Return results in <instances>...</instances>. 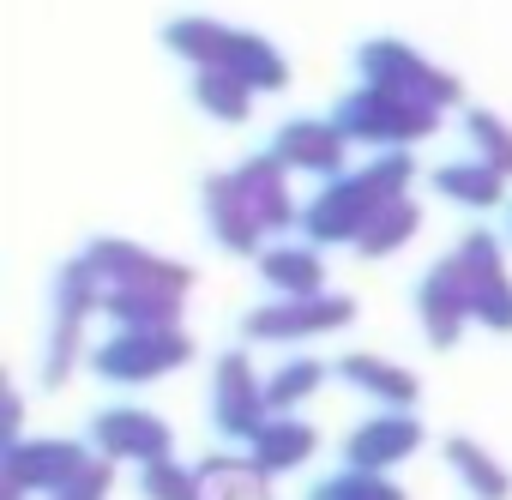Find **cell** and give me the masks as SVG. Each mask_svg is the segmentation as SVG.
<instances>
[{
	"mask_svg": "<svg viewBox=\"0 0 512 500\" xmlns=\"http://www.w3.org/2000/svg\"><path fill=\"white\" fill-rule=\"evenodd\" d=\"M416 181V157L410 151H380L368 169H344L338 181H326L302 217V235L314 247H332V241H350L374 223V211H386L392 199H404Z\"/></svg>",
	"mask_w": 512,
	"mask_h": 500,
	"instance_id": "6da1fadb",
	"label": "cell"
},
{
	"mask_svg": "<svg viewBox=\"0 0 512 500\" xmlns=\"http://www.w3.org/2000/svg\"><path fill=\"white\" fill-rule=\"evenodd\" d=\"M103 314V278L91 272V260H67L49 284V350H43V380L49 386H67L79 362H91V344H85V326Z\"/></svg>",
	"mask_w": 512,
	"mask_h": 500,
	"instance_id": "7a4b0ae2",
	"label": "cell"
},
{
	"mask_svg": "<svg viewBox=\"0 0 512 500\" xmlns=\"http://www.w3.org/2000/svg\"><path fill=\"white\" fill-rule=\"evenodd\" d=\"M446 109L434 103H416V97H398V91H380V85H356L338 97L332 121L344 127L350 145H374V151H410L422 139H434Z\"/></svg>",
	"mask_w": 512,
	"mask_h": 500,
	"instance_id": "3957f363",
	"label": "cell"
},
{
	"mask_svg": "<svg viewBox=\"0 0 512 500\" xmlns=\"http://www.w3.org/2000/svg\"><path fill=\"white\" fill-rule=\"evenodd\" d=\"M193 362V338L181 326H115V338L91 344V374L109 380V386H151V380H169Z\"/></svg>",
	"mask_w": 512,
	"mask_h": 500,
	"instance_id": "277c9868",
	"label": "cell"
},
{
	"mask_svg": "<svg viewBox=\"0 0 512 500\" xmlns=\"http://www.w3.org/2000/svg\"><path fill=\"white\" fill-rule=\"evenodd\" d=\"M356 73H362V85H380V91H398V97H416V103H434V109H458V103H464L458 73L422 61V55H416L410 43H398V37L362 43V49H356Z\"/></svg>",
	"mask_w": 512,
	"mask_h": 500,
	"instance_id": "5b68a950",
	"label": "cell"
},
{
	"mask_svg": "<svg viewBox=\"0 0 512 500\" xmlns=\"http://www.w3.org/2000/svg\"><path fill=\"white\" fill-rule=\"evenodd\" d=\"M91 464H97L91 440H19V446H0V488H25L49 500Z\"/></svg>",
	"mask_w": 512,
	"mask_h": 500,
	"instance_id": "8992f818",
	"label": "cell"
},
{
	"mask_svg": "<svg viewBox=\"0 0 512 500\" xmlns=\"http://www.w3.org/2000/svg\"><path fill=\"white\" fill-rule=\"evenodd\" d=\"M356 320V302L350 296H278L266 308H253L241 320V332L253 344H290V338H326V332H344Z\"/></svg>",
	"mask_w": 512,
	"mask_h": 500,
	"instance_id": "52a82bcc",
	"label": "cell"
},
{
	"mask_svg": "<svg viewBox=\"0 0 512 500\" xmlns=\"http://www.w3.org/2000/svg\"><path fill=\"white\" fill-rule=\"evenodd\" d=\"M211 422L223 440H253L266 422H272V398H266V380L253 374V362L241 350H223L217 356V380H211Z\"/></svg>",
	"mask_w": 512,
	"mask_h": 500,
	"instance_id": "ba28073f",
	"label": "cell"
},
{
	"mask_svg": "<svg viewBox=\"0 0 512 500\" xmlns=\"http://www.w3.org/2000/svg\"><path fill=\"white\" fill-rule=\"evenodd\" d=\"M452 254L464 260V278H470V320H482V332H512V272H506L500 235L470 229Z\"/></svg>",
	"mask_w": 512,
	"mask_h": 500,
	"instance_id": "9c48e42d",
	"label": "cell"
},
{
	"mask_svg": "<svg viewBox=\"0 0 512 500\" xmlns=\"http://www.w3.org/2000/svg\"><path fill=\"white\" fill-rule=\"evenodd\" d=\"M91 446L97 458L109 464H157V458H175V428L157 416V410H139V404H115V410H97L91 422Z\"/></svg>",
	"mask_w": 512,
	"mask_h": 500,
	"instance_id": "30bf717a",
	"label": "cell"
},
{
	"mask_svg": "<svg viewBox=\"0 0 512 500\" xmlns=\"http://www.w3.org/2000/svg\"><path fill=\"white\" fill-rule=\"evenodd\" d=\"M416 314H422V332H428L434 350H452L458 344V332L470 326V278H464V260L458 254H446V260H434L422 272Z\"/></svg>",
	"mask_w": 512,
	"mask_h": 500,
	"instance_id": "8fae6325",
	"label": "cell"
},
{
	"mask_svg": "<svg viewBox=\"0 0 512 500\" xmlns=\"http://www.w3.org/2000/svg\"><path fill=\"white\" fill-rule=\"evenodd\" d=\"M85 260H91V272L103 278V284H169V290H193V266H181V260H163V254H151V247H139V241H127V235H97L91 247H85Z\"/></svg>",
	"mask_w": 512,
	"mask_h": 500,
	"instance_id": "7c38bea8",
	"label": "cell"
},
{
	"mask_svg": "<svg viewBox=\"0 0 512 500\" xmlns=\"http://www.w3.org/2000/svg\"><path fill=\"white\" fill-rule=\"evenodd\" d=\"M416 452H422V422H416L410 410H380V416H368V422L344 440V464H350V470H374V476L398 470V464L416 458Z\"/></svg>",
	"mask_w": 512,
	"mask_h": 500,
	"instance_id": "4fadbf2b",
	"label": "cell"
},
{
	"mask_svg": "<svg viewBox=\"0 0 512 500\" xmlns=\"http://www.w3.org/2000/svg\"><path fill=\"white\" fill-rule=\"evenodd\" d=\"M199 205H205V229L217 235V247H223V254H266V247H260L266 223L253 217V205H247V193H241L235 169H223V175H205V187H199Z\"/></svg>",
	"mask_w": 512,
	"mask_h": 500,
	"instance_id": "5bb4252c",
	"label": "cell"
},
{
	"mask_svg": "<svg viewBox=\"0 0 512 500\" xmlns=\"http://www.w3.org/2000/svg\"><path fill=\"white\" fill-rule=\"evenodd\" d=\"M344 127L326 115V121H284L278 139H272V157L290 169V175H320V181H338L344 175Z\"/></svg>",
	"mask_w": 512,
	"mask_h": 500,
	"instance_id": "9a60e30c",
	"label": "cell"
},
{
	"mask_svg": "<svg viewBox=\"0 0 512 500\" xmlns=\"http://www.w3.org/2000/svg\"><path fill=\"white\" fill-rule=\"evenodd\" d=\"M235 181H241V193H247L253 217L266 223V235L302 229L308 205H296V193H290V169H284V163H278L272 151H260V157H247V163H235Z\"/></svg>",
	"mask_w": 512,
	"mask_h": 500,
	"instance_id": "2e32d148",
	"label": "cell"
},
{
	"mask_svg": "<svg viewBox=\"0 0 512 500\" xmlns=\"http://www.w3.org/2000/svg\"><path fill=\"white\" fill-rule=\"evenodd\" d=\"M181 308H187V296L169 284H103V320H115V326H145V332L181 326Z\"/></svg>",
	"mask_w": 512,
	"mask_h": 500,
	"instance_id": "e0dca14e",
	"label": "cell"
},
{
	"mask_svg": "<svg viewBox=\"0 0 512 500\" xmlns=\"http://www.w3.org/2000/svg\"><path fill=\"white\" fill-rule=\"evenodd\" d=\"M338 380H350L362 398H374V404H386V410H410L416 404V374L404 368V362H386V356H374V350H350V356H338Z\"/></svg>",
	"mask_w": 512,
	"mask_h": 500,
	"instance_id": "ac0fdd59",
	"label": "cell"
},
{
	"mask_svg": "<svg viewBox=\"0 0 512 500\" xmlns=\"http://www.w3.org/2000/svg\"><path fill=\"white\" fill-rule=\"evenodd\" d=\"M314 452H320V428L302 422V416H272L260 434L247 440V458L260 464L266 476H290V470H302Z\"/></svg>",
	"mask_w": 512,
	"mask_h": 500,
	"instance_id": "d6986e66",
	"label": "cell"
},
{
	"mask_svg": "<svg viewBox=\"0 0 512 500\" xmlns=\"http://www.w3.org/2000/svg\"><path fill=\"white\" fill-rule=\"evenodd\" d=\"M260 278L278 296H326V260L314 241H278L260 254Z\"/></svg>",
	"mask_w": 512,
	"mask_h": 500,
	"instance_id": "ffe728a7",
	"label": "cell"
},
{
	"mask_svg": "<svg viewBox=\"0 0 512 500\" xmlns=\"http://www.w3.org/2000/svg\"><path fill=\"white\" fill-rule=\"evenodd\" d=\"M163 49H169V55H181L193 73H199V67H229V49H235V25L187 13V19H169V25H163Z\"/></svg>",
	"mask_w": 512,
	"mask_h": 500,
	"instance_id": "44dd1931",
	"label": "cell"
},
{
	"mask_svg": "<svg viewBox=\"0 0 512 500\" xmlns=\"http://www.w3.org/2000/svg\"><path fill=\"white\" fill-rule=\"evenodd\" d=\"M199 482H205L211 500H272V476L253 464L247 452H241V458H235V452L199 458Z\"/></svg>",
	"mask_w": 512,
	"mask_h": 500,
	"instance_id": "7402d4cb",
	"label": "cell"
},
{
	"mask_svg": "<svg viewBox=\"0 0 512 500\" xmlns=\"http://www.w3.org/2000/svg\"><path fill=\"white\" fill-rule=\"evenodd\" d=\"M229 73L247 79V91H284L290 85V61L272 37L260 31H235V49H229Z\"/></svg>",
	"mask_w": 512,
	"mask_h": 500,
	"instance_id": "603a6c76",
	"label": "cell"
},
{
	"mask_svg": "<svg viewBox=\"0 0 512 500\" xmlns=\"http://www.w3.org/2000/svg\"><path fill=\"white\" fill-rule=\"evenodd\" d=\"M446 464L458 470L464 494H476V500H506V494H512V476H506V464H500L494 452H482L470 434H452V440H446Z\"/></svg>",
	"mask_w": 512,
	"mask_h": 500,
	"instance_id": "cb8c5ba5",
	"label": "cell"
},
{
	"mask_svg": "<svg viewBox=\"0 0 512 500\" xmlns=\"http://www.w3.org/2000/svg\"><path fill=\"white\" fill-rule=\"evenodd\" d=\"M187 91H193V103H199L211 121H223V127H241V121L253 115V91H247V79H235L229 67H199Z\"/></svg>",
	"mask_w": 512,
	"mask_h": 500,
	"instance_id": "d4e9b609",
	"label": "cell"
},
{
	"mask_svg": "<svg viewBox=\"0 0 512 500\" xmlns=\"http://www.w3.org/2000/svg\"><path fill=\"white\" fill-rule=\"evenodd\" d=\"M434 187L452 199V205H464V211H494L500 199H506V175H494L488 163H440L434 169Z\"/></svg>",
	"mask_w": 512,
	"mask_h": 500,
	"instance_id": "484cf974",
	"label": "cell"
},
{
	"mask_svg": "<svg viewBox=\"0 0 512 500\" xmlns=\"http://www.w3.org/2000/svg\"><path fill=\"white\" fill-rule=\"evenodd\" d=\"M416 229H422V205L404 193V199H392L386 211H374V223L356 235V254H362V260H386V254H398V247H410Z\"/></svg>",
	"mask_w": 512,
	"mask_h": 500,
	"instance_id": "4316f807",
	"label": "cell"
},
{
	"mask_svg": "<svg viewBox=\"0 0 512 500\" xmlns=\"http://www.w3.org/2000/svg\"><path fill=\"white\" fill-rule=\"evenodd\" d=\"M326 386V362H314V356H296V362H284L272 380H266V398H272V416H296L314 392Z\"/></svg>",
	"mask_w": 512,
	"mask_h": 500,
	"instance_id": "83f0119b",
	"label": "cell"
},
{
	"mask_svg": "<svg viewBox=\"0 0 512 500\" xmlns=\"http://www.w3.org/2000/svg\"><path fill=\"white\" fill-rule=\"evenodd\" d=\"M464 139H470L476 163H488L494 175L512 181V127H506L494 109H464Z\"/></svg>",
	"mask_w": 512,
	"mask_h": 500,
	"instance_id": "f1b7e54d",
	"label": "cell"
},
{
	"mask_svg": "<svg viewBox=\"0 0 512 500\" xmlns=\"http://www.w3.org/2000/svg\"><path fill=\"white\" fill-rule=\"evenodd\" d=\"M308 500H410L392 476H374V470H338V476H320L308 488Z\"/></svg>",
	"mask_w": 512,
	"mask_h": 500,
	"instance_id": "f546056e",
	"label": "cell"
},
{
	"mask_svg": "<svg viewBox=\"0 0 512 500\" xmlns=\"http://www.w3.org/2000/svg\"><path fill=\"white\" fill-rule=\"evenodd\" d=\"M139 494L145 500H211L205 482H199V464H175V458H157L139 470Z\"/></svg>",
	"mask_w": 512,
	"mask_h": 500,
	"instance_id": "4dcf8cb0",
	"label": "cell"
},
{
	"mask_svg": "<svg viewBox=\"0 0 512 500\" xmlns=\"http://www.w3.org/2000/svg\"><path fill=\"white\" fill-rule=\"evenodd\" d=\"M109 488H115V464L109 458H97L85 476H73L61 494H49V500H109Z\"/></svg>",
	"mask_w": 512,
	"mask_h": 500,
	"instance_id": "1f68e13d",
	"label": "cell"
},
{
	"mask_svg": "<svg viewBox=\"0 0 512 500\" xmlns=\"http://www.w3.org/2000/svg\"><path fill=\"white\" fill-rule=\"evenodd\" d=\"M19 428H25V398L7 392V404H0V446H19V440H25Z\"/></svg>",
	"mask_w": 512,
	"mask_h": 500,
	"instance_id": "d6a6232c",
	"label": "cell"
},
{
	"mask_svg": "<svg viewBox=\"0 0 512 500\" xmlns=\"http://www.w3.org/2000/svg\"><path fill=\"white\" fill-rule=\"evenodd\" d=\"M0 500H31V494L25 488H0Z\"/></svg>",
	"mask_w": 512,
	"mask_h": 500,
	"instance_id": "836d02e7",
	"label": "cell"
}]
</instances>
